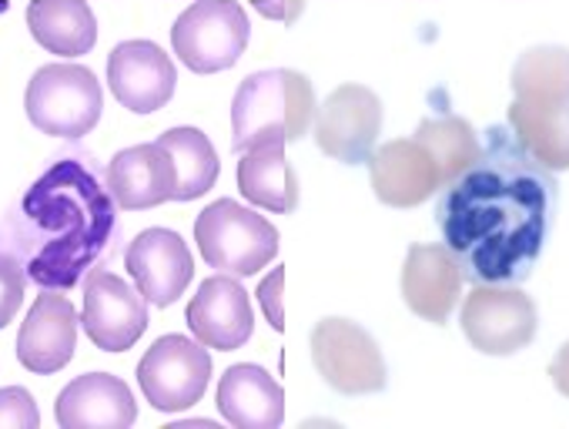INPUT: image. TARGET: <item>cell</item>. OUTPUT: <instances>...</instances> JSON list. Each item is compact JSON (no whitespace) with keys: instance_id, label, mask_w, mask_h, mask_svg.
I'll list each match as a JSON object with an SVG mask.
<instances>
[{"instance_id":"cell-1","label":"cell","mask_w":569,"mask_h":429,"mask_svg":"<svg viewBox=\"0 0 569 429\" xmlns=\"http://www.w3.org/2000/svg\"><path fill=\"white\" fill-rule=\"evenodd\" d=\"M496 141L439 201V229L462 276L519 282L542 252L549 229V178Z\"/></svg>"},{"instance_id":"cell-2","label":"cell","mask_w":569,"mask_h":429,"mask_svg":"<svg viewBox=\"0 0 569 429\" xmlns=\"http://www.w3.org/2000/svg\"><path fill=\"white\" fill-rule=\"evenodd\" d=\"M28 272L34 282L64 289L104 249L114 214L98 181L74 161L54 164L24 198Z\"/></svg>"},{"instance_id":"cell-3","label":"cell","mask_w":569,"mask_h":429,"mask_svg":"<svg viewBox=\"0 0 569 429\" xmlns=\"http://www.w3.org/2000/svg\"><path fill=\"white\" fill-rule=\"evenodd\" d=\"M312 118L316 91L306 74L289 68L254 71L231 101V148L248 151L258 144L299 141L312 128Z\"/></svg>"},{"instance_id":"cell-4","label":"cell","mask_w":569,"mask_h":429,"mask_svg":"<svg viewBox=\"0 0 569 429\" xmlns=\"http://www.w3.org/2000/svg\"><path fill=\"white\" fill-rule=\"evenodd\" d=\"M194 242L201 259L228 276H258L278 256V232L258 211L221 198L211 201L194 222Z\"/></svg>"},{"instance_id":"cell-5","label":"cell","mask_w":569,"mask_h":429,"mask_svg":"<svg viewBox=\"0 0 569 429\" xmlns=\"http://www.w3.org/2000/svg\"><path fill=\"white\" fill-rule=\"evenodd\" d=\"M24 108L38 131L51 138H84L101 121V81L81 64H48L31 78Z\"/></svg>"},{"instance_id":"cell-6","label":"cell","mask_w":569,"mask_h":429,"mask_svg":"<svg viewBox=\"0 0 569 429\" xmlns=\"http://www.w3.org/2000/svg\"><path fill=\"white\" fill-rule=\"evenodd\" d=\"M174 54L194 74L231 68L248 48V18L234 0H194L171 28Z\"/></svg>"},{"instance_id":"cell-7","label":"cell","mask_w":569,"mask_h":429,"mask_svg":"<svg viewBox=\"0 0 569 429\" xmlns=\"http://www.w3.org/2000/svg\"><path fill=\"white\" fill-rule=\"evenodd\" d=\"M462 332L472 349L486 356H512L536 336V302L519 289H502L499 282H482L462 302Z\"/></svg>"},{"instance_id":"cell-8","label":"cell","mask_w":569,"mask_h":429,"mask_svg":"<svg viewBox=\"0 0 569 429\" xmlns=\"http://www.w3.org/2000/svg\"><path fill=\"white\" fill-rule=\"evenodd\" d=\"M312 362L346 396H366L386 386V359L376 339L349 319H322L312 329Z\"/></svg>"},{"instance_id":"cell-9","label":"cell","mask_w":569,"mask_h":429,"mask_svg":"<svg viewBox=\"0 0 569 429\" xmlns=\"http://www.w3.org/2000/svg\"><path fill=\"white\" fill-rule=\"evenodd\" d=\"M138 382L148 402L161 412H178L201 402L211 382L208 346L184 336H161L138 362Z\"/></svg>"},{"instance_id":"cell-10","label":"cell","mask_w":569,"mask_h":429,"mask_svg":"<svg viewBox=\"0 0 569 429\" xmlns=\"http://www.w3.org/2000/svg\"><path fill=\"white\" fill-rule=\"evenodd\" d=\"M84 332L104 352H128L148 329V299L114 272L94 269L84 282Z\"/></svg>"},{"instance_id":"cell-11","label":"cell","mask_w":569,"mask_h":429,"mask_svg":"<svg viewBox=\"0 0 569 429\" xmlns=\"http://www.w3.org/2000/svg\"><path fill=\"white\" fill-rule=\"evenodd\" d=\"M382 131V101L362 84H342L329 94L316 121V141L329 158L359 164L372 158L376 138Z\"/></svg>"},{"instance_id":"cell-12","label":"cell","mask_w":569,"mask_h":429,"mask_svg":"<svg viewBox=\"0 0 569 429\" xmlns=\"http://www.w3.org/2000/svg\"><path fill=\"white\" fill-rule=\"evenodd\" d=\"M108 84L134 114L161 111L178 84L171 58L151 41H124L108 58Z\"/></svg>"},{"instance_id":"cell-13","label":"cell","mask_w":569,"mask_h":429,"mask_svg":"<svg viewBox=\"0 0 569 429\" xmlns=\"http://www.w3.org/2000/svg\"><path fill=\"white\" fill-rule=\"evenodd\" d=\"M138 292L151 306H171L188 289L194 262L184 239L171 229H144L124 252Z\"/></svg>"},{"instance_id":"cell-14","label":"cell","mask_w":569,"mask_h":429,"mask_svg":"<svg viewBox=\"0 0 569 429\" xmlns=\"http://www.w3.org/2000/svg\"><path fill=\"white\" fill-rule=\"evenodd\" d=\"M188 326L194 339L208 349H218V352L241 349L254 329L248 292L228 272L204 279L194 299L188 302Z\"/></svg>"},{"instance_id":"cell-15","label":"cell","mask_w":569,"mask_h":429,"mask_svg":"<svg viewBox=\"0 0 569 429\" xmlns=\"http://www.w3.org/2000/svg\"><path fill=\"white\" fill-rule=\"evenodd\" d=\"M78 312L61 292H41L18 332V362L31 372L51 376L74 359Z\"/></svg>"},{"instance_id":"cell-16","label":"cell","mask_w":569,"mask_h":429,"mask_svg":"<svg viewBox=\"0 0 569 429\" xmlns=\"http://www.w3.org/2000/svg\"><path fill=\"white\" fill-rule=\"evenodd\" d=\"M462 296V269L446 246H412L402 266V299L426 319L442 326Z\"/></svg>"},{"instance_id":"cell-17","label":"cell","mask_w":569,"mask_h":429,"mask_svg":"<svg viewBox=\"0 0 569 429\" xmlns=\"http://www.w3.org/2000/svg\"><path fill=\"white\" fill-rule=\"evenodd\" d=\"M138 406L124 379L108 372L78 376L58 396V422L64 429H128Z\"/></svg>"},{"instance_id":"cell-18","label":"cell","mask_w":569,"mask_h":429,"mask_svg":"<svg viewBox=\"0 0 569 429\" xmlns=\"http://www.w3.org/2000/svg\"><path fill=\"white\" fill-rule=\"evenodd\" d=\"M369 171H372V188L379 201L392 208H412L439 188L436 161L416 138L412 141L399 138L372 151Z\"/></svg>"},{"instance_id":"cell-19","label":"cell","mask_w":569,"mask_h":429,"mask_svg":"<svg viewBox=\"0 0 569 429\" xmlns=\"http://www.w3.org/2000/svg\"><path fill=\"white\" fill-rule=\"evenodd\" d=\"M108 188L128 211L174 201V168L158 144H134L111 158Z\"/></svg>"},{"instance_id":"cell-20","label":"cell","mask_w":569,"mask_h":429,"mask_svg":"<svg viewBox=\"0 0 569 429\" xmlns=\"http://www.w3.org/2000/svg\"><path fill=\"white\" fill-rule=\"evenodd\" d=\"M218 409L238 429H274L284 419V389L261 366L241 362L221 376Z\"/></svg>"},{"instance_id":"cell-21","label":"cell","mask_w":569,"mask_h":429,"mask_svg":"<svg viewBox=\"0 0 569 429\" xmlns=\"http://www.w3.org/2000/svg\"><path fill=\"white\" fill-rule=\"evenodd\" d=\"M28 28L44 51L61 58H81L98 44V21L88 0H34Z\"/></svg>"},{"instance_id":"cell-22","label":"cell","mask_w":569,"mask_h":429,"mask_svg":"<svg viewBox=\"0 0 569 429\" xmlns=\"http://www.w3.org/2000/svg\"><path fill=\"white\" fill-rule=\"evenodd\" d=\"M238 188L241 194L268 211L289 214L299 204V178L284 158V144H258L241 151L238 161Z\"/></svg>"},{"instance_id":"cell-23","label":"cell","mask_w":569,"mask_h":429,"mask_svg":"<svg viewBox=\"0 0 569 429\" xmlns=\"http://www.w3.org/2000/svg\"><path fill=\"white\" fill-rule=\"evenodd\" d=\"M509 124L522 144V151L542 171L569 168V104H509Z\"/></svg>"},{"instance_id":"cell-24","label":"cell","mask_w":569,"mask_h":429,"mask_svg":"<svg viewBox=\"0 0 569 429\" xmlns=\"http://www.w3.org/2000/svg\"><path fill=\"white\" fill-rule=\"evenodd\" d=\"M174 168V201H194L218 181L214 144L198 128H171L154 141Z\"/></svg>"},{"instance_id":"cell-25","label":"cell","mask_w":569,"mask_h":429,"mask_svg":"<svg viewBox=\"0 0 569 429\" xmlns=\"http://www.w3.org/2000/svg\"><path fill=\"white\" fill-rule=\"evenodd\" d=\"M512 91L529 104H569V51L529 48L512 68Z\"/></svg>"},{"instance_id":"cell-26","label":"cell","mask_w":569,"mask_h":429,"mask_svg":"<svg viewBox=\"0 0 569 429\" xmlns=\"http://www.w3.org/2000/svg\"><path fill=\"white\" fill-rule=\"evenodd\" d=\"M416 141L429 151V158L436 161L439 171V184H452L462 171H469L476 164L479 151V138L469 128V121L462 118H426L416 131Z\"/></svg>"},{"instance_id":"cell-27","label":"cell","mask_w":569,"mask_h":429,"mask_svg":"<svg viewBox=\"0 0 569 429\" xmlns=\"http://www.w3.org/2000/svg\"><path fill=\"white\" fill-rule=\"evenodd\" d=\"M41 412L34 406V396L21 386L0 389V429H38Z\"/></svg>"},{"instance_id":"cell-28","label":"cell","mask_w":569,"mask_h":429,"mask_svg":"<svg viewBox=\"0 0 569 429\" xmlns=\"http://www.w3.org/2000/svg\"><path fill=\"white\" fill-rule=\"evenodd\" d=\"M24 286H28L24 266L11 256H0V329L14 322V316L24 302Z\"/></svg>"},{"instance_id":"cell-29","label":"cell","mask_w":569,"mask_h":429,"mask_svg":"<svg viewBox=\"0 0 569 429\" xmlns=\"http://www.w3.org/2000/svg\"><path fill=\"white\" fill-rule=\"evenodd\" d=\"M281 286H284V269H274L261 286H258V299H261V309L271 322V329H284V312H281Z\"/></svg>"},{"instance_id":"cell-30","label":"cell","mask_w":569,"mask_h":429,"mask_svg":"<svg viewBox=\"0 0 569 429\" xmlns=\"http://www.w3.org/2000/svg\"><path fill=\"white\" fill-rule=\"evenodd\" d=\"M254 8H258V14L274 18V21H292L302 11V4H284V0H254Z\"/></svg>"},{"instance_id":"cell-31","label":"cell","mask_w":569,"mask_h":429,"mask_svg":"<svg viewBox=\"0 0 569 429\" xmlns=\"http://www.w3.org/2000/svg\"><path fill=\"white\" fill-rule=\"evenodd\" d=\"M549 376H552V386H556L562 396H569V342L556 352V359H552V366H549Z\"/></svg>"}]
</instances>
